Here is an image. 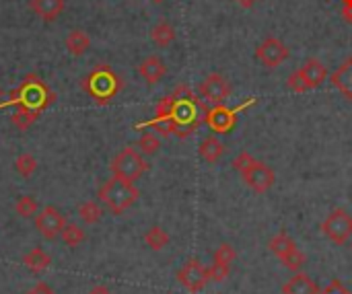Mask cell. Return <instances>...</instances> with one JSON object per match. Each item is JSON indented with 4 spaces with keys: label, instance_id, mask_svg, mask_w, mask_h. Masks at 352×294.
Returning <instances> with one entry per match:
<instances>
[{
    "label": "cell",
    "instance_id": "6da1fadb",
    "mask_svg": "<svg viewBox=\"0 0 352 294\" xmlns=\"http://www.w3.org/2000/svg\"><path fill=\"white\" fill-rule=\"evenodd\" d=\"M122 87H124V82H122L120 74L116 70H111L107 64H99L80 80V89L97 105H109L118 97Z\"/></svg>",
    "mask_w": 352,
    "mask_h": 294
},
{
    "label": "cell",
    "instance_id": "8d00e7d4",
    "mask_svg": "<svg viewBox=\"0 0 352 294\" xmlns=\"http://www.w3.org/2000/svg\"><path fill=\"white\" fill-rule=\"evenodd\" d=\"M25 294H56V291H54L52 286H47V284H43V282H39V284H35L31 291H27Z\"/></svg>",
    "mask_w": 352,
    "mask_h": 294
},
{
    "label": "cell",
    "instance_id": "cb8c5ba5",
    "mask_svg": "<svg viewBox=\"0 0 352 294\" xmlns=\"http://www.w3.org/2000/svg\"><path fill=\"white\" fill-rule=\"evenodd\" d=\"M169 235L163 227H151L146 233H144V243L153 249V251H161L169 245Z\"/></svg>",
    "mask_w": 352,
    "mask_h": 294
},
{
    "label": "cell",
    "instance_id": "9c48e42d",
    "mask_svg": "<svg viewBox=\"0 0 352 294\" xmlns=\"http://www.w3.org/2000/svg\"><path fill=\"white\" fill-rule=\"evenodd\" d=\"M64 225H66V218L56 206H45L35 214V229L47 241H54L56 237H60Z\"/></svg>",
    "mask_w": 352,
    "mask_h": 294
},
{
    "label": "cell",
    "instance_id": "ba28073f",
    "mask_svg": "<svg viewBox=\"0 0 352 294\" xmlns=\"http://www.w3.org/2000/svg\"><path fill=\"white\" fill-rule=\"evenodd\" d=\"M291 56L287 43L278 37H266L258 47H256V58L266 66V68H278L283 62H287Z\"/></svg>",
    "mask_w": 352,
    "mask_h": 294
},
{
    "label": "cell",
    "instance_id": "83f0119b",
    "mask_svg": "<svg viewBox=\"0 0 352 294\" xmlns=\"http://www.w3.org/2000/svg\"><path fill=\"white\" fill-rule=\"evenodd\" d=\"M161 148V138L153 132H144L140 138H138V150L144 155V157H151V155H157Z\"/></svg>",
    "mask_w": 352,
    "mask_h": 294
},
{
    "label": "cell",
    "instance_id": "9a60e30c",
    "mask_svg": "<svg viewBox=\"0 0 352 294\" xmlns=\"http://www.w3.org/2000/svg\"><path fill=\"white\" fill-rule=\"evenodd\" d=\"M330 82L349 99L352 101V56L346 58L332 74H330Z\"/></svg>",
    "mask_w": 352,
    "mask_h": 294
},
{
    "label": "cell",
    "instance_id": "ffe728a7",
    "mask_svg": "<svg viewBox=\"0 0 352 294\" xmlns=\"http://www.w3.org/2000/svg\"><path fill=\"white\" fill-rule=\"evenodd\" d=\"M225 150H227L225 144H223L219 138H214V136H206V138L200 142V148H198L200 157H202L206 163H210V165L219 163L221 157L225 155Z\"/></svg>",
    "mask_w": 352,
    "mask_h": 294
},
{
    "label": "cell",
    "instance_id": "3957f363",
    "mask_svg": "<svg viewBox=\"0 0 352 294\" xmlns=\"http://www.w3.org/2000/svg\"><path fill=\"white\" fill-rule=\"evenodd\" d=\"M54 101H56V93L37 74L25 76L23 82L10 93V103L14 107L23 105V107H29L33 111H39V113L43 109H47Z\"/></svg>",
    "mask_w": 352,
    "mask_h": 294
},
{
    "label": "cell",
    "instance_id": "f1b7e54d",
    "mask_svg": "<svg viewBox=\"0 0 352 294\" xmlns=\"http://www.w3.org/2000/svg\"><path fill=\"white\" fill-rule=\"evenodd\" d=\"M14 171L21 175V177H31L35 171H37V159L29 152L25 155H19L16 161H14Z\"/></svg>",
    "mask_w": 352,
    "mask_h": 294
},
{
    "label": "cell",
    "instance_id": "5bb4252c",
    "mask_svg": "<svg viewBox=\"0 0 352 294\" xmlns=\"http://www.w3.org/2000/svg\"><path fill=\"white\" fill-rule=\"evenodd\" d=\"M138 74L142 76V80L146 84H157L163 80V76L167 74V66L159 56H148L140 62L138 66Z\"/></svg>",
    "mask_w": 352,
    "mask_h": 294
},
{
    "label": "cell",
    "instance_id": "ee69618b",
    "mask_svg": "<svg viewBox=\"0 0 352 294\" xmlns=\"http://www.w3.org/2000/svg\"><path fill=\"white\" fill-rule=\"evenodd\" d=\"M351 249H352V243H351Z\"/></svg>",
    "mask_w": 352,
    "mask_h": 294
},
{
    "label": "cell",
    "instance_id": "8fae6325",
    "mask_svg": "<svg viewBox=\"0 0 352 294\" xmlns=\"http://www.w3.org/2000/svg\"><path fill=\"white\" fill-rule=\"evenodd\" d=\"M179 284L190 293H200L208 284V270L198 260H188L177 272Z\"/></svg>",
    "mask_w": 352,
    "mask_h": 294
},
{
    "label": "cell",
    "instance_id": "277c9868",
    "mask_svg": "<svg viewBox=\"0 0 352 294\" xmlns=\"http://www.w3.org/2000/svg\"><path fill=\"white\" fill-rule=\"evenodd\" d=\"M99 202L116 216L124 214L128 208H132L136 204V200L140 198L138 188L134 185V181H126L120 177H111L109 181H105L99 192H97Z\"/></svg>",
    "mask_w": 352,
    "mask_h": 294
},
{
    "label": "cell",
    "instance_id": "d6986e66",
    "mask_svg": "<svg viewBox=\"0 0 352 294\" xmlns=\"http://www.w3.org/2000/svg\"><path fill=\"white\" fill-rule=\"evenodd\" d=\"M283 294H320L316 282L307 276L297 272L285 286H283Z\"/></svg>",
    "mask_w": 352,
    "mask_h": 294
},
{
    "label": "cell",
    "instance_id": "4316f807",
    "mask_svg": "<svg viewBox=\"0 0 352 294\" xmlns=\"http://www.w3.org/2000/svg\"><path fill=\"white\" fill-rule=\"evenodd\" d=\"M60 237H62V241L68 247H78L85 241V231L78 225H74V223H66L62 233H60Z\"/></svg>",
    "mask_w": 352,
    "mask_h": 294
},
{
    "label": "cell",
    "instance_id": "2e32d148",
    "mask_svg": "<svg viewBox=\"0 0 352 294\" xmlns=\"http://www.w3.org/2000/svg\"><path fill=\"white\" fill-rule=\"evenodd\" d=\"M29 6H31V10L39 19H43V21H56L62 14V10H64L66 0H31Z\"/></svg>",
    "mask_w": 352,
    "mask_h": 294
},
{
    "label": "cell",
    "instance_id": "74e56055",
    "mask_svg": "<svg viewBox=\"0 0 352 294\" xmlns=\"http://www.w3.org/2000/svg\"><path fill=\"white\" fill-rule=\"evenodd\" d=\"M89 294H111V293H109V289H107V286L97 284V286H93V289H91V293Z\"/></svg>",
    "mask_w": 352,
    "mask_h": 294
},
{
    "label": "cell",
    "instance_id": "f546056e",
    "mask_svg": "<svg viewBox=\"0 0 352 294\" xmlns=\"http://www.w3.org/2000/svg\"><path fill=\"white\" fill-rule=\"evenodd\" d=\"M173 107H175V97H173V95H167V97H163V99L157 103V109H155V120H169V122H171Z\"/></svg>",
    "mask_w": 352,
    "mask_h": 294
},
{
    "label": "cell",
    "instance_id": "b9f144b4",
    "mask_svg": "<svg viewBox=\"0 0 352 294\" xmlns=\"http://www.w3.org/2000/svg\"><path fill=\"white\" fill-rule=\"evenodd\" d=\"M0 103H2V89H0Z\"/></svg>",
    "mask_w": 352,
    "mask_h": 294
},
{
    "label": "cell",
    "instance_id": "ab89813d",
    "mask_svg": "<svg viewBox=\"0 0 352 294\" xmlns=\"http://www.w3.org/2000/svg\"><path fill=\"white\" fill-rule=\"evenodd\" d=\"M342 16H344V21H346L349 25H352V8H344V6H342Z\"/></svg>",
    "mask_w": 352,
    "mask_h": 294
},
{
    "label": "cell",
    "instance_id": "d6a6232c",
    "mask_svg": "<svg viewBox=\"0 0 352 294\" xmlns=\"http://www.w3.org/2000/svg\"><path fill=\"white\" fill-rule=\"evenodd\" d=\"M208 270V282H225L229 278V272H231V266H225V264H217L212 262Z\"/></svg>",
    "mask_w": 352,
    "mask_h": 294
},
{
    "label": "cell",
    "instance_id": "f35d334b",
    "mask_svg": "<svg viewBox=\"0 0 352 294\" xmlns=\"http://www.w3.org/2000/svg\"><path fill=\"white\" fill-rule=\"evenodd\" d=\"M235 2H237V4H239L241 8H252V6H254V4H256L258 0H235Z\"/></svg>",
    "mask_w": 352,
    "mask_h": 294
},
{
    "label": "cell",
    "instance_id": "836d02e7",
    "mask_svg": "<svg viewBox=\"0 0 352 294\" xmlns=\"http://www.w3.org/2000/svg\"><path fill=\"white\" fill-rule=\"evenodd\" d=\"M254 161H256V159H254L248 150H243V152H239V155L233 159V169H235L237 173H243V171L254 163Z\"/></svg>",
    "mask_w": 352,
    "mask_h": 294
},
{
    "label": "cell",
    "instance_id": "e0dca14e",
    "mask_svg": "<svg viewBox=\"0 0 352 294\" xmlns=\"http://www.w3.org/2000/svg\"><path fill=\"white\" fill-rule=\"evenodd\" d=\"M64 45H66V49H68L70 56H82V54L91 47V37H89V33L82 31V29H72V31L66 35Z\"/></svg>",
    "mask_w": 352,
    "mask_h": 294
},
{
    "label": "cell",
    "instance_id": "8992f818",
    "mask_svg": "<svg viewBox=\"0 0 352 294\" xmlns=\"http://www.w3.org/2000/svg\"><path fill=\"white\" fill-rule=\"evenodd\" d=\"M322 233L334 243V245H344L352 237V216L344 208L332 210L326 220L322 223Z\"/></svg>",
    "mask_w": 352,
    "mask_h": 294
},
{
    "label": "cell",
    "instance_id": "d590c367",
    "mask_svg": "<svg viewBox=\"0 0 352 294\" xmlns=\"http://www.w3.org/2000/svg\"><path fill=\"white\" fill-rule=\"evenodd\" d=\"M322 294H352V293H349V291L342 286V282H340V280H334V282H332V284H330V286H328V289H326Z\"/></svg>",
    "mask_w": 352,
    "mask_h": 294
},
{
    "label": "cell",
    "instance_id": "ac0fdd59",
    "mask_svg": "<svg viewBox=\"0 0 352 294\" xmlns=\"http://www.w3.org/2000/svg\"><path fill=\"white\" fill-rule=\"evenodd\" d=\"M23 264H25V268H27L29 272L41 274V272H45V270L50 268L52 258H50L41 247H33L31 251H27V253L23 256Z\"/></svg>",
    "mask_w": 352,
    "mask_h": 294
},
{
    "label": "cell",
    "instance_id": "7402d4cb",
    "mask_svg": "<svg viewBox=\"0 0 352 294\" xmlns=\"http://www.w3.org/2000/svg\"><path fill=\"white\" fill-rule=\"evenodd\" d=\"M151 39L155 45L159 47H167L175 41V29L173 25H169L167 21H159L153 29H151Z\"/></svg>",
    "mask_w": 352,
    "mask_h": 294
},
{
    "label": "cell",
    "instance_id": "1f68e13d",
    "mask_svg": "<svg viewBox=\"0 0 352 294\" xmlns=\"http://www.w3.org/2000/svg\"><path fill=\"white\" fill-rule=\"evenodd\" d=\"M287 270H291V272H301L303 270V266L307 264V256L303 253V251H299V249H295L289 258H285L283 262H280Z\"/></svg>",
    "mask_w": 352,
    "mask_h": 294
},
{
    "label": "cell",
    "instance_id": "d4e9b609",
    "mask_svg": "<svg viewBox=\"0 0 352 294\" xmlns=\"http://www.w3.org/2000/svg\"><path fill=\"white\" fill-rule=\"evenodd\" d=\"M78 216H80V220L87 223V225H97V223L103 218V208H101L97 202H93V200L82 202V204L78 206Z\"/></svg>",
    "mask_w": 352,
    "mask_h": 294
},
{
    "label": "cell",
    "instance_id": "44dd1931",
    "mask_svg": "<svg viewBox=\"0 0 352 294\" xmlns=\"http://www.w3.org/2000/svg\"><path fill=\"white\" fill-rule=\"evenodd\" d=\"M268 247H270V251H272L280 262H283L285 258H289L295 249H299L297 243L287 235V231H280L276 237H272L270 243H268Z\"/></svg>",
    "mask_w": 352,
    "mask_h": 294
},
{
    "label": "cell",
    "instance_id": "4dcf8cb0",
    "mask_svg": "<svg viewBox=\"0 0 352 294\" xmlns=\"http://www.w3.org/2000/svg\"><path fill=\"white\" fill-rule=\"evenodd\" d=\"M235 258H237V251H235L229 243H221V245L217 247L214 256H212V260H214L217 264H225V266H231V264L235 262Z\"/></svg>",
    "mask_w": 352,
    "mask_h": 294
},
{
    "label": "cell",
    "instance_id": "7a4b0ae2",
    "mask_svg": "<svg viewBox=\"0 0 352 294\" xmlns=\"http://www.w3.org/2000/svg\"><path fill=\"white\" fill-rule=\"evenodd\" d=\"M173 97H175V107L171 115V130L177 138H186L200 126V113H198L200 101L186 84H179Z\"/></svg>",
    "mask_w": 352,
    "mask_h": 294
},
{
    "label": "cell",
    "instance_id": "603a6c76",
    "mask_svg": "<svg viewBox=\"0 0 352 294\" xmlns=\"http://www.w3.org/2000/svg\"><path fill=\"white\" fill-rule=\"evenodd\" d=\"M37 120H39V111H33L29 107H23V105H16L12 115H10V124L19 130H29Z\"/></svg>",
    "mask_w": 352,
    "mask_h": 294
},
{
    "label": "cell",
    "instance_id": "30bf717a",
    "mask_svg": "<svg viewBox=\"0 0 352 294\" xmlns=\"http://www.w3.org/2000/svg\"><path fill=\"white\" fill-rule=\"evenodd\" d=\"M198 93H200V97H202L204 101H208L210 105H223L225 99L231 95V84H229V80H227L223 74L212 72V74H208V76L200 82Z\"/></svg>",
    "mask_w": 352,
    "mask_h": 294
},
{
    "label": "cell",
    "instance_id": "7c38bea8",
    "mask_svg": "<svg viewBox=\"0 0 352 294\" xmlns=\"http://www.w3.org/2000/svg\"><path fill=\"white\" fill-rule=\"evenodd\" d=\"M206 126L217 132V134H229L235 124H237V109H231L227 105H212L210 109L204 111V117Z\"/></svg>",
    "mask_w": 352,
    "mask_h": 294
},
{
    "label": "cell",
    "instance_id": "484cf974",
    "mask_svg": "<svg viewBox=\"0 0 352 294\" xmlns=\"http://www.w3.org/2000/svg\"><path fill=\"white\" fill-rule=\"evenodd\" d=\"M14 212L21 218H35V214L39 212V202L33 196H21L14 204Z\"/></svg>",
    "mask_w": 352,
    "mask_h": 294
},
{
    "label": "cell",
    "instance_id": "7bdbcfd3",
    "mask_svg": "<svg viewBox=\"0 0 352 294\" xmlns=\"http://www.w3.org/2000/svg\"><path fill=\"white\" fill-rule=\"evenodd\" d=\"M153 2H163V0H153Z\"/></svg>",
    "mask_w": 352,
    "mask_h": 294
},
{
    "label": "cell",
    "instance_id": "5b68a950",
    "mask_svg": "<svg viewBox=\"0 0 352 294\" xmlns=\"http://www.w3.org/2000/svg\"><path fill=\"white\" fill-rule=\"evenodd\" d=\"M109 169H111L113 177H120V179H126V181H136L148 171V163H146L144 155L138 148L128 146V148L120 150L113 157Z\"/></svg>",
    "mask_w": 352,
    "mask_h": 294
},
{
    "label": "cell",
    "instance_id": "52a82bcc",
    "mask_svg": "<svg viewBox=\"0 0 352 294\" xmlns=\"http://www.w3.org/2000/svg\"><path fill=\"white\" fill-rule=\"evenodd\" d=\"M241 177H243L245 185H248L250 190H254L256 194H266V192H270L272 185H274V181H276L274 171H272L264 161H258V159L241 173Z\"/></svg>",
    "mask_w": 352,
    "mask_h": 294
},
{
    "label": "cell",
    "instance_id": "60d3db41",
    "mask_svg": "<svg viewBox=\"0 0 352 294\" xmlns=\"http://www.w3.org/2000/svg\"><path fill=\"white\" fill-rule=\"evenodd\" d=\"M342 6L344 8H352V0H342Z\"/></svg>",
    "mask_w": 352,
    "mask_h": 294
},
{
    "label": "cell",
    "instance_id": "4fadbf2b",
    "mask_svg": "<svg viewBox=\"0 0 352 294\" xmlns=\"http://www.w3.org/2000/svg\"><path fill=\"white\" fill-rule=\"evenodd\" d=\"M297 72H299V76L303 78V82H305V87H307L309 91L320 89V87L326 82V78L330 76L328 66H326L322 60H318V58H309Z\"/></svg>",
    "mask_w": 352,
    "mask_h": 294
},
{
    "label": "cell",
    "instance_id": "e575fe53",
    "mask_svg": "<svg viewBox=\"0 0 352 294\" xmlns=\"http://www.w3.org/2000/svg\"><path fill=\"white\" fill-rule=\"evenodd\" d=\"M287 84H289V89H291V91H295V93H307V91H309V89L305 87V82H303V78L299 76V72H297V70L289 76Z\"/></svg>",
    "mask_w": 352,
    "mask_h": 294
}]
</instances>
